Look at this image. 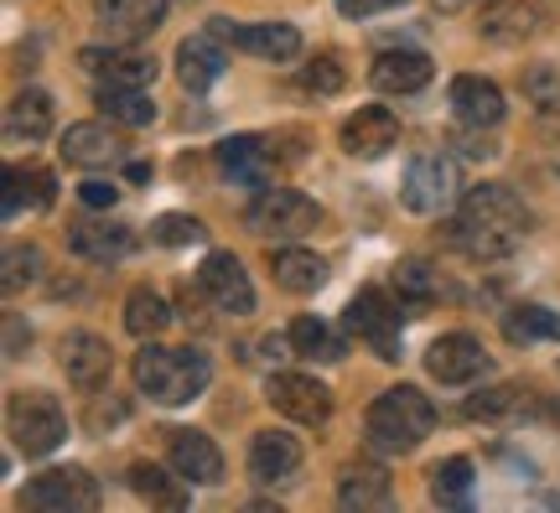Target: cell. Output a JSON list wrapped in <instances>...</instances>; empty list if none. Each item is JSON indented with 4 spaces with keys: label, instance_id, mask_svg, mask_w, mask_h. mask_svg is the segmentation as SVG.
Instances as JSON below:
<instances>
[{
    "label": "cell",
    "instance_id": "cell-3",
    "mask_svg": "<svg viewBox=\"0 0 560 513\" xmlns=\"http://www.w3.org/2000/svg\"><path fill=\"white\" fill-rule=\"evenodd\" d=\"M363 431H369V446H374V452H416L420 441L436 431V405L420 395L416 384H395V389H384V395L369 405Z\"/></svg>",
    "mask_w": 560,
    "mask_h": 513
},
{
    "label": "cell",
    "instance_id": "cell-4",
    "mask_svg": "<svg viewBox=\"0 0 560 513\" xmlns=\"http://www.w3.org/2000/svg\"><path fill=\"white\" fill-rule=\"evenodd\" d=\"M5 425H11V441H16L21 456H52L68 441V415L52 395L42 389H21L5 405Z\"/></svg>",
    "mask_w": 560,
    "mask_h": 513
},
{
    "label": "cell",
    "instance_id": "cell-38",
    "mask_svg": "<svg viewBox=\"0 0 560 513\" xmlns=\"http://www.w3.org/2000/svg\"><path fill=\"white\" fill-rule=\"evenodd\" d=\"M208 234L192 213H161L156 223H151V238L156 244H166V249H187V244H198V238Z\"/></svg>",
    "mask_w": 560,
    "mask_h": 513
},
{
    "label": "cell",
    "instance_id": "cell-42",
    "mask_svg": "<svg viewBox=\"0 0 560 513\" xmlns=\"http://www.w3.org/2000/svg\"><path fill=\"white\" fill-rule=\"evenodd\" d=\"M79 198H83V208H115V202H120V187H115V182H104V177H89L79 187Z\"/></svg>",
    "mask_w": 560,
    "mask_h": 513
},
{
    "label": "cell",
    "instance_id": "cell-5",
    "mask_svg": "<svg viewBox=\"0 0 560 513\" xmlns=\"http://www.w3.org/2000/svg\"><path fill=\"white\" fill-rule=\"evenodd\" d=\"M244 223L260 238H301L322 223V208L296 187H260V198L244 208Z\"/></svg>",
    "mask_w": 560,
    "mask_h": 513
},
{
    "label": "cell",
    "instance_id": "cell-2",
    "mask_svg": "<svg viewBox=\"0 0 560 513\" xmlns=\"http://www.w3.org/2000/svg\"><path fill=\"white\" fill-rule=\"evenodd\" d=\"M213 378V363L198 348H161V342H145L136 353V384L140 395H151L156 405H192V399L208 389Z\"/></svg>",
    "mask_w": 560,
    "mask_h": 513
},
{
    "label": "cell",
    "instance_id": "cell-7",
    "mask_svg": "<svg viewBox=\"0 0 560 513\" xmlns=\"http://www.w3.org/2000/svg\"><path fill=\"white\" fill-rule=\"evenodd\" d=\"M457 187L462 177L446 156H416L400 177V202L410 213H446L452 198H457Z\"/></svg>",
    "mask_w": 560,
    "mask_h": 513
},
{
    "label": "cell",
    "instance_id": "cell-10",
    "mask_svg": "<svg viewBox=\"0 0 560 513\" xmlns=\"http://www.w3.org/2000/svg\"><path fill=\"white\" fill-rule=\"evenodd\" d=\"M198 285L208 291V301H213L219 312H229V316H249V312H255V285H249V276H244L240 259L223 255V249H213V255L202 259Z\"/></svg>",
    "mask_w": 560,
    "mask_h": 513
},
{
    "label": "cell",
    "instance_id": "cell-37",
    "mask_svg": "<svg viewBox=\"0 0 560 513\" xmlns=\"http://www.w3.org/2000/svg\"><path fill=\"white\" fill-rule=\"evenodd\" d=\"M37 280H42V249L37 244H11L5 249V276H0L5 296H16V291L37 285Z\"/></svg>",
    "mask_w": 560,
    "mask_h": 513
},
{
    "label": "cell",
    "instance_id": "cell-28",
    "mask_svg": "<svg viewBox=\"0 0 560 513\" xmlns=\"http://www.w3.org/2000/svg\"><path fill=\"white\" fill-rule=\"evenodd\" d=\"M270 270H276V285L291 296H312L327 285V259L312 255V249H276Z\"/></svg>",
    "mask_w": 560,
    "mask_h": 513
},
{
    "label": "cell",
    "instance_id": "cell-25",
    "mask_svg": "<svg viewBox=\"0 0 560 513\" xmlns=\"http://www.w3.org/2000/svg\"><path fill=\"white\" fill-rule=\"evenodd\" d=\"M301 467V441L285 431H260L249 441V473L260 477V482H280V477H291Z\"/></svg>",
    "mask_w": 560,
    "mask_h": 513
},
{
    "label": "cell",
    "instance_id": "cell-24",
    "mask_svg": "<svg viewBox=\"0 0 560 513\" xmlns=\"http://www.w3.org/2000/svg\"><path fill=\"white\" fill-rule=\"evenodd\" d=\"M52 202H58L52 172H42V166H11V172H5V218L47 213Z\"/></svg>",
    "mask_w": 560,
    "mask_h": 513
},
{
    "label": "cell",
    "instance_id": "cell-44",
    "mask_svg": "<svg viewBox=\"0 0 560 513\" xmlns=\"http://www.w3.org/2000/svg\"><path fill=\"white\" fill-rule=\"evenodd\" d=\"M21 342H32V327H21V316H5V353L21 358Z\"/></svg>",
    "mask_w": 560,
    "mask_h": 513
},
{
    "label": "cell",
    "instance_id": "cell-17",
    "mask_svg": "<svg viewBox=\"0 0 560 513\" xmlns=\"http://www.w3.org/2000/svg\"><path fill=\"white\" fill-rule=\"evenodd\" d=\"M62 161L68 166H115V161H125V140L109 130V125H100V119H83V125H68L62 130Z\"/></svg>",
    "mask_w": 560,
    "mask_h": 513
},
{
    "label": "cell",
    "instance_id": "cell-21",
    "mask_svg": "<svg viewBox=\"0 0 560 513\" xmlns=\"http://www.w3.org/2000/svg\"><path fill=\"white\" fill-rule=\"evenodd\" d=\"M79 62L89 73H100L104 83H115V89H151L156 83V58H145V53H100V47H83Z\"/></svg>",
    "mask_w": 560,
    "mask_h": 513
},
{
    "label": "cell",
    "instance_id": "cell-32",
    "mask_svg": "<svg viewBox=\"0 0 560 513\" xmlns=\"http://www.w3.org/2000/svg\"><path fill=\"white\" fill-rule=\"evenodd\" d=\"M291 353L317 358V363H338L348 348H342V337L332 333L322 316H296V322H291Z\"/></svg>",
    "mask_w": 560,
    "mask_h": 513
},
{
    "label": "cell",
    "instance_id": "cell-6",
    "mask_svg": "<svg viewBox=\"0 0 560 513\" xmlns=\"http://www.w3.org/2000/svg\"><path fill=\"white\" fill-rule=\"evenodd\" d=\"M21 509H37V513H89L100 509V482L83 473V467H52L26 482L21 493Z\"/></svg>",
    "mask_w": 560,
    "mask_h": 513
},
{
    "label": "cell",
    "instance_id": "cell-23",
    "mask_svg": "<svg viewBox=\"0 0 560 513\" xmlns=\"http://www.w3.org/2000/svg\"><path fill=\"white\" fill-rule=\"evenodd\" d=\"M223 68H229V58H223L219 37H187L177 47V79L187 94H202V89H213V83L223 79Z\"/></svg>",
    "mask_w": 560,
    "mask_h": 513
},
{
    "label": "cell",
    "instance_id": "cell-40",
    "mask_svg": "<svg viewBox=\"0 0 560 513\" xmlns=\"http://www.w3.org/2000/svg\"><path fill=\"white\" fill-rule=\"evenodd\" d=\"M524 405V389L520 384H499V389H488V395H478L467 410L478 415V420H509V415Z\"/></svg>",
    "mask_w": 560,
    "mask_h": 513
},
{
    "label": "cell",
    "instance_id": "cell-27",
    "mask_svg": "<svg viewBox=\"0 0 560 513\" xmlns=\"http://www.w3.org/2000/svg\"><path fill=\"white\" fill-rule=\"evenodd\" d=\"M52 136V100L42 89H21L16 100L5 104V140H47Z\"/></svg>",
    "mask_w": 560,
    "mask_h": 513
},
{
    "label": "cell",
    "instance_id": "cell-8",
    "mask_svg": "<svg viewBox=\"0 0 560 513\" xmlns=\"http://www.w3.org/2000/svg\"><path fill=\"white\" fill-rule=\"evenodd\" d=\"M348 327L374 348V358H384V363L400 358V306L384 296L380 285H369V291L348 301Z\"/></svg>",
    "mask_w": 560,
    "mask_h": 513
},
{
    "label": "cell",
    "instance_id": "cell-19",
    "mask_svg": "<svg viewBox=\"0 0 560 513\" xmlns=\"http://www.w3.org/2000/svg\"><path fill=\"white\" fill-rule=\"evenodd\" d=\"M452 115L467 125V130H488L503 119V89L493 79H478V73H462L452 79Z\"/></svg>",
    "mask_w": 560,
    "mask_h": 513
},
{
    "label": "cell",
    "instance_id": "cell-20",
    "mask_svg": "<svg viewBox=\"0 0 560 513\" xmlns=\"http://www.w3.org/2000/svg\"><path fill=\"white\" fill-rule=\"evenodd\" d=\"M369 79L380 94H416L431 83V58L416 53V47H384L374 68H369Z\"/></svg>",
    "mask_w": 560,
    "mask_h": 513
},
{
    "label": "cell",
    "instance_id": "cell-33",
    "mask_svg": "<svg viewBox=\"0 0 560 513\" xmlns=\"http://www.w3.org/2000/svg\"><path fill=\"white\" fill-rule=\"evenodd\" d=\"M395 291H400V301L410 312H420V306H431L441 296V276L425 259H400L395 265Z\"/></svg>",
    "mask_w": 560,
    "mask_h": 513
},
{
    "label": "cell",
    "instance_id": "cell-36",
    "mask_svg": "<svg viewBox=\"0 0 560 513\" xmlns=\"http://www.w3.org/2000/svg\"><path fill=\"white\" fill-rule=\"evenodd\" d=\"M431 498H436L441 509H467V498H472V462L467 456L441 462L436 473H431Z\"/></svg>",
    "mask_w": 560,
    "mask_h": 513
},
{
    "label": "cell",
    "instance_id": "cell-26",
    "mask_svg": "<svg viewBox=\"0 0 560 513\" xmlns=\"http://www.w3.org/2000/svg\"><path fill=\"white\" fill-rule=\"evenodd\" d=\"M482 37L499 42V47H514V42L535 37L540 32V11L529 5V0H499V5H488L482 11Z\"/></svg>",
    "mask_w": 560,
    "mask_h": 513
},
{
    "label": "cell",
    "instance_id": "cell-30",
    "mask_svg": "<svg viewBox=\"0 0 560 513\" xmlns=\"http://www.w3.org/2000/svg\"><path fill=\"white\" fill-rule=\"evenodd\" d=\"M338 503L342 509H384L389 503V473L374 467V462H359L338 477Z\"/></svg>",
    "mask_w": 560,
    "mask_h": 513
},
{
    "label": "cell",
    "instance_id": "cell-41",
    "mask_svg": "<svg viewBox=\"0 0 560 513\" xmlns=\"http://www.w3.org/2000/svg\"><path fill=\"white\" fill-rule=\"evenodd\" d=\"M342 62H338V53H322V58H312L306 62V73H301V83L312 89V94H338L342 89Z\"/></svg>",
    "mask_w": 560,
    "mask_h": 513
},
{
    "label": "cell",
    "instance_id": "cell-12",
    "mask_svg": "<svg viewBox=\"0 0 560 513\" xmlns=\"http://www.w3.org/2000/svg\"><path fill=\"white\" fill-rule=\"evenodd\" d=\"M425 369H431V378H441V384H472V378L488 374V353H482L478 337L446 333L425 348Z\"/></svg>",
    "mask_w": 560,
    "mask_h": 513
},
{
    "label": "cell",
    "instance_id": "cell-13",
    "mask_svg": "<svg viewBox=\"0 0 560 513\" xmlns=\"http://www.w3.org/2000/svg\"><path fill=\"white\" fill-rule=\"evenodd\" d=\"M389 145H400V119L384 104H363L359 115L342 119V151L359 161H380Z\"/></svg>",
    "mask_w": 560,
    "mask_h": 513
},
{
    "label": "cell",
    "instance_id": "cell-14",
    "mask_svg": "<svg viewBox=\"0 0 560 513\" xmlns=\"http://www.w3.org/2000/svg\"><path fill=\"white\" fill-rule=\"evenodd\" d=\"M58 358L73 389H100L109 378V363H115V353H109V342L100 333H68L58 342Z\"/></svg>",
    "mask_w": 560,
    "mask_h": 513
},
{
    "label": "cell",
    "instance_id": "cell-22",
    "mask_svg": "<svg viewBox=\"0 0 560 513\" xmlns=\"http://www.w3.org/2000/svg\"><path fill=\"white\" fill-rule=\"evenodd\" d=\"M219 166L240 182V187H270V177H276V156H270V145H265L260 136L223 140V145H219Z\"/></svg>",
    "mask_w": 560,
    "mask_h": 513
},
{
    "label": "cell",
    "instance_id": "cell-1",
    "mask_svg": "<svg viewBox=\"0 0 560 513\" xmlns=\"http://www.w3.org/2000/svg\"><path fill=\"white\" fill-rule=\"evenodd\" d=\"M524 234H529V213L509 187H472L462 198V218H457V244L472 259L493 265V259L520 255Z\"/></svg>",
    "mask_w": 560,
    "mask_h": 513
},
{
    "label": "cell",
    "instance_id": "cell-11",
    "mask_svg": "<svg viewBox=\"0 0 560 513\" xmlns=\"http://www.w3.org/2000/svg\"><path fill=\"white\" fill-rule=\"evenodd\" d=\"M213 37L234 42L240 53H255L265 62H291L301 53V32L285 21H260V26H234V21H213Z\"/></svg>",
    "mask_w": 560,
    "mask_h": 513
},
{
    "label": "cell",
    "instance_id": "cell-15",
    "mask_svg": "<svg viewBox=\"0 0 560 513\" xmlns=\"http://www.w3.org/2000/svg\"><path fill=\"white\" fill-rule=\"evenodd\" d=\"M94 16L109 42H140L161 26L166 0H94Z\"/></svg>",
    "mask_w": 560,
    "mask_h": 513
},
{
    "label": "cell",
    "instance_id": "cell-39",
    "mask_svg": "<svg viewBox=\"0 0 560 513\" xmlns=\"http://www.w3.org/2000/svg\"><path fill=\"white\" fill-rule=\"evenodd\" d=\"M524 100L540 104V109H556L560 104V73L550 62H529L524 68Z\"/></svg>",
    "mask_w": 560,
    "mask_h": 513
},
{
    "label": "cell",
    "instance_id": "cell-9",
    "mask_svg": "<svg viewBox=\"0 0 560 513\" xmlns=\"http://www.w3.org/2000/svg\"><path fill=\"white\" fill-rule=\"evenodd\" d=\"M265 399H270L285 420H296V425H322V420L332 415L327 384H317V378H306V374H270Z\"/></svg>",
    "mask_w": 560,
    "mask_h": 513
},
{
    "label": "cell",
    "instance_id": "cell-31",
    "mask_svg": "<svg viewBox=\"0 0 560 513\" xmlns=\"http://www.w3.org/2000/svg\"><path fill=\"white\" fill-rule=\"evenodd\" d=\"M100 109L104 119H115L125 130H140V125L156 119V104H151L145 89H115V83H100Z\"/></svg>",
    "mask_w": 560,
    "mask_h": 513
},
{
    "label": "cell",
    "instance_id": "cell-34",
    "mask_svg": "<svg viewBox=\"0 0 560 513\" xmlns=\"http://www.w3.org/2000/svg\"><path fill=\"white\" fill-rule=\"evenodd\" d=\"M166 322H172V312H166V301L151 285H136L125 296V327H130V337H156V333H166Z\"/></svg>",
    "mask_w": 560,
    "mask_h": 513
},
{
    "label": "cell",
    "instance_id": "cell-18",
    "mask_svg": "<svg viewBox=\"0 0 560 513\" xmlns=\"http://www.w3.org/2000/svg\"><path fill=\"white\" fill-rule=\"evenodd\" d=\"M166 462L198 488H213L223 477V452L202 431H166Z\"/></svg>",
    "mask_w": 560,
    "mask_h": 513
},
{
    "label": "cell",
    "instance_id": "cell-45",
    "mask_svg": "<svg viewBox=\"0 0 560 513\" xmlns=\"http://www.w3.org/2000/svg\"><path fill=\"white\" fill-rule=\"evenodd\" d=\"M431 5H436L441 16H452V11H462V5H467V0H431Z\"/></svg>",
    "mask_w": 560,
    "mask_h": 513
},
{
    "label": "cell",
    "instance_id": "cell-16",
    "mask_svg": "<svg viewBox=\"0 0 560 513\" xmlns=\"http://www.w3.org/2000/svg\"><path fill=\"white\" fill-rule=\"evenodd\" d=\"M130 244H136V234L125 223H115V218H79L68 229V249L89 259V265H115V259L130 255Z\"/></svg>",
    "mask_w": 560,
    "mask_h": 513
},
{
    "label": "cell",
    "instance_id": "cell-29",
    "mask_svg": "<svg viewBox=\"0 0 560 513\" xmlns=\"http://www.w3.org/2000/svg\"><path fill=\"white\" fill-rule=\"evenodd\" d=\"M130 488H136L151 509H187V477L172 467H156V462H136L130 467Z\"/></svg>",
    "mask_w": 560,
    "mask_h": 513
},
{
    "label": "cell",
    "instance_id": "cell-35",
    "mask_svg": "<svg viewBox=\"0 0 560 513\" xmlns=\"http://www.w3.org/2000/svg\"><path fill=\"white\" fill-rule=\"evenodd\" d=\"M503 337L509 342H560V312H545V306H514L503 316Z\"/></svg>",
    "mask_w": 560,
    "mask_h": 513
},
{
    "label": "cell",
    "instance_id": "cell-43",
    "mask_svg": "<svg viewBox=\"0 0 560 513\" xmlns=\"http://www.w3.org/2000/svg\"><path fill=\"white\" fill-rule=\"evenodd\" d=\"M395 5H405V0H338V11L342 16H353V21L380 16V11H395Z\"/></svg>",
    "mask_w": 560,
    "mask_h": 513
}]
</instances>
